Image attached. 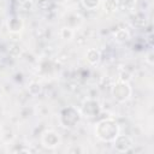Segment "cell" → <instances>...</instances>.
Masks as SVG:
<instances>
[{
	"label": "cell",
	"instance_id": "8fae6325",
	"mask_svg": "<svg viewBox=\"0 0 154 154\" xmlns=\"http://www.w3.org/2000/svg\"><path fill=\"white\" fill-rule=\"evenodd\" d=\"M132 24L135 26H138V28H142L146 25V17L142 14V13H136L134 16V19H132Z\"/></svg>",
	"mask_w": 154,
	"mask_h": 154
},
{
	"label": "cell",
	"instance_id": "9a60e30c",
	"mask_svg": "<svg viewBox=\"0 0 154 154\" xmlns=\"http://www.w3.org/2000/svg\"><path fill=\"white\" fill-rule=\"evenodd\" d=\"M72 35H73V31L70 28H63L60 31V36L65 40H70L72 37Z\"/></svg>",
	"mask_w": 154,
	"mask_h": 154
},
{
	"label": "cell",
	"instance_id": "7a4b0ae2",
	"mask_svg": "<svg viewBox=\"0 0 154 154\" xmlns=\"http://www.w3.org/2000/svg\"><path fill=\"white\" fill-rule=\"evenodd\" d=\"M81 118H82L81 112L72 106H67L63 108L59 116L60 123L65 128H75L81 122Z\"/></svg>",
	"mask_w": 154,
	"mask_h": 154
},
{
	"label": "cell",
	"instance_id": "3957f363",
	"mask_svg": "<svg viewBox=\"0 0 154 154\" xmlns=\"http://www.w3.org/2000/svg\"><path fill=\"white\" fill-rule=\"evenodd\" d=\"M112 96L118 102H125L131 96V88L129 85V82L125 81H118L112 88Z\"/></svg>",
	"mask_w": 154,
	"mask_h": 154
},
{
	"label": "cell",
	"instance_id": "7c38bea8",
	"mask_svg": "<svg viewBox=\"0 0 154 154\" xmlns=\"http://www.w3.org/2000/svg\"><path fill=\"white\" fill-rule=\"evenodd\" d=\"M41 90H42V87L38 82H31L29 84V93L31 95H37L41 93Z\"/></svg>",
	"mask_w": 154,
	"mask_h": 154
},
{
	"label": "cell",
	"instance_id": "ba28073f",
	"mask_svg": "<svg viewBox=\"0 0 154 154\" xmlns=\"http://www.w3.org/2000/svg\"><path fill=\"white\" fill-rule=\"evenodd\" d=\"M85 57H87V60H88L90 64L95 65V64H97V63L100 61V59H101V53H100L96 48H90V49H88Z\"/></svg>",
	"mask_w": 154,
	"mask_h": 154
},
{
	"label": "cell",
	"instance_id": "4fadbf2b",
	"mask_svg": "<svg viewBox=\"0 0 154 154\" xmlns=\"http://www.w3.org/2000/svg\"><path fill=\"white\" fill-rule=\"evenodd\" d=\"M100 4V0H82V5L87 10H95Z\"/></svg>",
	"mask_w": 154,
	"mask_h": 154
},
{
	"label": "cell",
	"instance_id": "5b68a950",
	"mask_svg": "<svg viewBox=\"0 0 154 154\" xmlns=\"http://www.w3.org/2000/svg\"><path fill=\"white\" fill-rule=\"evenodd\" d=\"M114 144V149L118 153H125V152H130L132 148V141L130 137L125 136V135H119L112 141Z\"/></svg>",
	"mask_w": 154,
	"mask_h": 154
},
{
	"label": "cell",
	"instance_id": "277c9868",
	"mask_svg": "<svg viewBox=\"0 0 154 154\" xmlns=\"http://www.w3.org/2000/svg\"><path fill=\"white\" fill-rule=\"evenodd\" d=\"M101 112V106L96 100L88 99L82 105V114L87 118H94L97 117Z\"/></svg>",
	"mask_w": 154,
	"mask_h": 154
},
{
	"label": "cell",
	"instance_id": "30bf717a",
	"mask_svg": "<svg viewBox=\"0 0 154 154\" xmlns=\"http://www.w3.org/2000/svg\"><path fill=\"white\" fill-rule=\"evenodd\" d=\"M130 38V34L125 29H119L114 32V40L118 42H126Z\"/></svg>",
	"mask_w": 154,
	"mask_h": 154
},
{
	"label": "cell",
	"instance_id": "6da1fadb",
	"mask_svg": "<svg viewBox=\"0 0 154 154\" xmlns=\"http://www.w3.org/2000/svg\"><path fill=\"white\" fill-rule=\"evenodd\" d=\"M119 134V125L116 120L106 118L100 120L95 126V135L103 142H112Z\"/></svg>",
	"mask_w": 154,
	"mask_h": 154
},
{
	"label": "cell",
	"instance_id": "52a82bcc",
	"mask_svg": "<svg viewBox=\"0 0 154 154\" xmlns=\"http://www.w3.org/2000/svg\"><path fill=\"white\" fill-rule=\"evenodd\" d=\"M7 26L11 32H19L23 29V20L19 17H12L7 23Z\"/></svg>",
	"mask_w": 154,
	"mask_h": 154
},
{
	"label": "cell",
	"instance_id": "9c48e42d",
	"mask_svg": "<svg viewBox=\"0 0 154 154\" xmlns=\"http://www.w3.org/2000/svg\"><path fill=\"white\" fill-rule=\"evenodd\" d=\"M120 7V1L119 0H105L103 1V10L107 13H113L118 11Z\"/></svg>",
	"mask_w": 154,
	"mask_h": 154
},
{
	"label": "cell",
	"instance_id": "5bb4252c",
	"mask_svg": "<svg viewBox=\"0 0 154 154\" xmlns=\"http://www.w3.org/2000/svg\"><path fill=\"white\" fill-rule=\"evenodd\" d=\"M135 6H136V0H123L120 2V7H123L126 11L135 10Z\"/></svg>",
	"mask_w": 154,
	"mask_h": 154
},
{
	"label": "cell",
	"instance_id": "8992f818",
	"mask_svg": "<svg viewBox=\"0 0 154 154\" xmlns=\"http://www.w3.org/2000/svg\"><path fill=\"white\" fill-rule=\"evenodd\" d=\"M41 142H42V146L48 148V149H53L55 148L57 146H59L60 143V137L59 135L55 132V131H52V130H48V131H45L42 134V137H41Z\"/></svg>",
	"mask_w": 154,
	"mask_h": 154
}]
</instances>
